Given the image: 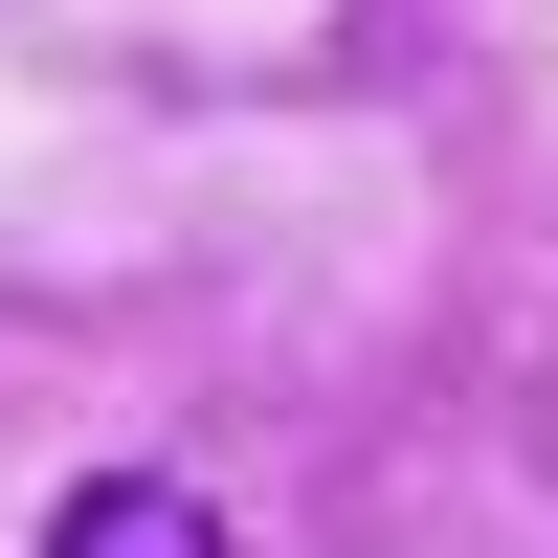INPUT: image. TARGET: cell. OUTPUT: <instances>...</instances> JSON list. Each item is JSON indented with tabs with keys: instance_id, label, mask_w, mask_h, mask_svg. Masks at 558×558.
<instances>
[{
	"instance_id": "1",
	"label": "cell",
	"mask_w": 558,
	"mask_h": 558,
	"mask_svg": "<svg viewBox=\"0 0 558 558\" xmlns=\"http://www.w3.org/2000/svg\"><path fill=\"white\" fill-rule=\"evenodd\" d=\"M45 558H223V514H202L179 470H89L68 514H45Z\"/></svg>"
}]
</instances>
